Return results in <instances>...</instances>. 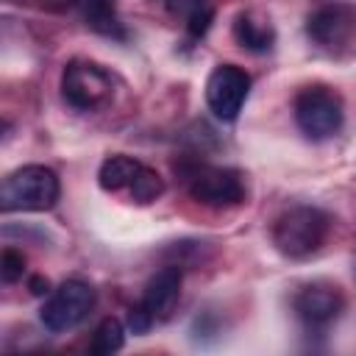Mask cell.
Here are the masks:
<instances>
[{
	"instance_id": "cell-15",
	"label": "cell",
	"mask_w": 356,
	"mask_h": 356,
	"mask_svg": "<svg viewBox=\"0 0 356 356\" xmlns=\"http://www.w3.org/2000/svg\"><path fill=\"white\" fill-rule=\"evenodd\" d=\"M122 345H125V325L117 317H106V320H100V325L92 334L89 353H95V356H111Z\"/></svg>"
},
{
	"instance_id": "cell-10",
	"label": "cell",
	"mask_w": 356,
	"mask_h": 356,
	"mask_svg": "<svg viewBox=\"0 0 356 356\" xmlns=\"http://www.w3.org/2000/svg\"><path fill=\"white\" fill-rule=\"evenodd\" d=\"M181 284H184V270L181 264H167L161 270H156L142 292V306L147 309V314L159 323V320H167L178 303V295H181Z\"/></svg>"
},
{
	"instance_id": "cell-3",
	"label": "cell",
	"mask_w": 356,
	"mask_h": 356,
	"mask_svg": "<svg viewBox=\"0 0 356 356\" xmlns=\"http://www.w3.org/2000/svg\"><path fill=\"white\" fill-rule=\"evenodd\" d=\"M295 122L306 139L323 142L339 134L345 122V106L342 97L323 83H312L298 92L295 97Z\"/></svg>"
},
{
	"instance_id": "cell-2",
	"label": "cell",
	"mask_w": 356,
	"mask_h": 356,
	"mask_svg": "<svg viewBox=\"0 0 356 356\" xmlns=\"http://www.w3.org/2000/svg\"><path fill=\"white\" fill-rule=\"evenodd\" d=\"M331 231V217L317 206H295L284 211L273 225V245L289 259L312 256L323 248Z\"/></svg>"
},
{
	"instance_id": "cell-6",
	"label": "cell",
	"mask_w": 356,
	"mask_h": 356,
	"mask_svg": "<svg viewBox=\"0 0 356 356\" xmlns=\"http://www.w3.org/2000/svg\"><path fill=\"white\" fill-rule=\"evenodd\" d=\"M61 97L78 111H95L111 97V75L89 58H72L61 72Z\"/></svg>"
},
{
	"instance_id": "cell-13",
	"label": "cell",
	"mask_w": 356,
	"mask_h": 356,
	"mask_svg": "<svg viewBox=\"0 0 356 356\" xmlns=\"http://www.w3.org/2000/svg\"><path fill=\"white\" fill-rule=\"evenodd\" d=\"M139 161L136 159H131V156H108L103 164H100V170H97V184H100V189H106V192H120V189H128L131 186V181H134V175L139 172Z\"/></svg>"
},
{
	"instance_id": "cell-5",
	"label": "cell",
	"mask_w": 356,
	"mask_h": 356,
	"mask_svg": "<svg viewBox=\"0 0 356 356\" xmlns=\"http://www.w3.org/2000/svg\"><path fill=\"white\" fill-rule=\"evenodd\" d=\"M95 289L81 281V278H70L64 284H58L50 298L42 303L39 309V320L42 325L50 331V334H64V331H72L78 328L89 312L95 309Z\"/></svg>"
},
{
	"instance_id": "cell-11",
	"label": "cell",
	"mask_w": 356,
	"mask_h": 356,
	"mask_svg": "<svg viewBox=\"0 0 356 356\" xmlns=\"http://www.w3.org/2000/svg\"><path fill=\"white\" fill-rule=\"evenodd\" d=\"M234 39L239 47L250 50V53H267L275 44V28L270 25V19H264L256 11H242L234 19Z\"/></svg>"
},
{
	"instance_id": "cell-4",
	"label": "cell",
	"mask_w": 356,
	"mask_h": 356,
	"mask_svg": "<svg viewBox=\"0 0 356 356\" xmlns=\"http://www.w3.org/2000/svg\"><path fill=\"white\" fill-rule=\"evenodd\" d=\"M181 172L189 181V195L211 209H231L245 203L248 189H245V178L239 170L234 167H209V164H186L181 167Z\"/></svg>"
},
{
	"instance_id": "cell-14",
	"label": "cell",
	"mask_w": 356,
	"mask_h": 356,
	"mask_svg": "<svg viewBox=\"0 0 356 356\" xmlns=\"http://www.w3.org/2000/svg\"><path fill=\"white\" fill-rule=\"evenodd\" d=\"M167 8L186 19V28L195 39L206 36L214 22V6L209 0H170Z\"/></svg>"
},
{
	"instance_id": "cell-9",
	"label": "cell",
	"mask_w": 356,
	"mask_h": 356,
	"mask_svg": "<svg viewBox=\"0 0 356 356\" xmlns=\"http://www.w3.org/2000/svg\"><path fill=\"white\" fill-rule=\"evenodd\" d=\"M345 309V298L334 284H306L295 295V312L309 328H325L331 325Z\"/></svg>"
},
{
	"instance_id": "cell-18",
	"label": "cell",
	"mask_w": 356,
	"mask_h": 356,
	"mask_svg": "<svg viewBox=\"0 0 356 356\" xmlns=\"http://www.w3.org/2000/svg\"><path fill=\"white\" fill-rule=\"evenodd\" d=\"M153 325H156V320L147 314V309H145L142 303L131 306V312H128V328H131L134 334H147Z\"/></svg>"
},
{
	"instance_id": "cell-16",
	"label": "cell",
	"mask_w": 356,
	"mask_h": 356,
	"mask_svg": "<svg viewBox=\"0 0 356 356\" xmlns=\"http://www.w3.org/2000/svg\"><path fill=\"white\" fill-rule=\"evenodd\" d=\"M128 192H131V200L134 203H153L156 197H161V192H164V178L153 170V167H139V172L134 175V181H131V186H128Z\"/></svg>"
},
{
	"instance_id": "cell-7",
	"label": "cell",
	"mask_w": 356,
	"mask_h": 356,
	"mask_svg": "<svg viewBox=\"0 0 356 356\" xmlns=\"http://www.w3.org/2000/svg\"><path fill=\"white\" fill-rule=\"evenodd\" d=\"M250 95V75L236 64H217L206 81V103L222 122H234Z\"/></svg>"
},
{
	"instance_id": "cell-17",
	"label": "cell",
	"mask_w": 356,
	"mask_h": 356,
	"mask_svg": "<svg viewBox=\"0 0 356 356\" xmlns=\"http://www.w3.org/2000/svg\"><path fill=\"white\" fill-rule=\"evenodd\" d=\"M25 273V256L17 248H6L0 253V278L6 284H17Z\"/></svg>"
},
{
	"instance_id": "cell-1",
	"label": "cell",
	"mask_w": 356,
	"mask_h": 356,
	"mask_svg": "<svg viewBox=\"0 0 356 356\" xmlns=\"http://www.w3.org/2000/svg\"><path fill=\"white\" fill-rule=\"evenodd\" d=\"M61 184L58 175L44 164H25L3 178L0 206L6 214L11 211H47L58 203Z\"/></svg>"
},
{
	"instance_id": "cell-19",
	"label": "cell",
	"mask_w": 356,
	"mask_h": 356,
	"mask_svg": "<svg viewBox=\"0 0 356 356\" xmlns=\"http://www.w3.org/2000/svg\"><path fill=\"white\" fill-rule=\"evenodd\" d=\"M28 289H31V295H47L50 292V281L44 275H33L28 281Z\"/></svg>"
},
{
	"instance_id": "cell-8",
	"label": "cell",
	"mask_w": 356,
	"mask_h": 356,
	"mask_svg": "<svg viewBox=\"0 0 356 356\" xmlns=\"http://www.w3.org/2000/svg\"><path fill=\"white\" fill-rule=\"evenodd\" d=\"M306 33L314 44L325 50H345L356 44V8L331 3L320 6L306 19Z\"/></svg>"
},
{
	"instance_id": "cell-12",
	"label": "cell",
	"mask_w": 356,
	"mask_h": 356,
	"mask_svg": "<svg viewBox=\"0 0 356 356\" xmlns=\"http://www.w3.org/2000/svg\"><path fill=\"white\" fill-rule=\"evenodd\" d=\"M81 6H83V19L92 31H97L103 36L125 39V31H122V22L117 17L114 0H81Z\"/></svg>"
}]
</instances>
